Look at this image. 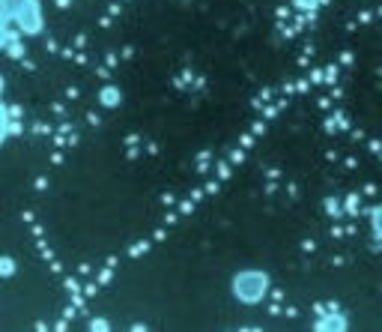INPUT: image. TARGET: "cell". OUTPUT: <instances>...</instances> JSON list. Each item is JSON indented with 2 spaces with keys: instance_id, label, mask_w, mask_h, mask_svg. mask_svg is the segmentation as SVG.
<instances>
[{
  "instance_id": "cell-1",
  "label": "cell",
  "mask_w": 382,
  "mask_h": 332,
  "mask_svg": "<svg viewBox=\"0 0 382 332\" xmlns=\"http://www.w3.org/2000/svg\"><path fill=\"white\" fill-rule=\"evenodd\" d=\"M233 291L242 303H260L269 291V275L257 270H245L233 279Z\"/></svg>"
},
{
  "instance_id": "cell-2",
  "label": "cell",
  "mask_w": 382,
  "mask_h": 332,
  "mask_svg": "<svg viewBox=\"0 0 382 332\" xmlns=\"http://www.w3.org/2000/svg\"><path fill=\"white\" fill-rule=\"evenodd\" d=\"M370 230H374V237L382 242V204L370 209Z\"/></svg>"
},
{
  "instance_id": "cell-3",
  "label": "cell",
  "mask_w": 382,
  "mask_h": 332,
  "mask_svg": "<svg viewBox=\"0 0 382 332\" xmlns=\"http://www.w3.org/2000/svg\"><path fill=\"white\" fill-rule=\"evenodd\" d=\"M350 324H346V317H341V314H332V317H325V320H320V329H346Z\"/></svg>"
},
{
  "instance_id": "cell-4",
  "label": "cell",
  "mask_w": 382,
  "mask_h": 332,
  "mask_svg": "<svg viewBox=\"0 0 382 332\" xmlns=\"http://www.w3.org/2000/svg\"><path fill=\"white\" fill-rule=\"evenodd\" d=\"M317 4H325V0H302V6H317Z\"/></svg>"
}]
</instances>
